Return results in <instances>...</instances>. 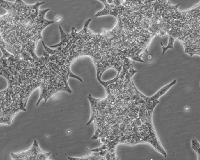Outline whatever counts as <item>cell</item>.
Instances as JSON below:
<instances>
[{"label":"cell","mask_w":200,"mask_h":160,"mask_svg":"<svg viewBox=\"0 0 200 160\" xmlns=\"http://www.w3.org/2000/svg\"><path fill=\"white\" fill-rule=\"evenodd\" d=\"M168 34L167 46H162L163 53L168 49L174 50V43L177 40L182 44L187 54L200 56V2L191 8L180 10Z\"/></svg>","instance_id":"obj_1"},{"label":"cell","mask_w":200,"mask_h":160,"mask_svg":"<svg viewBox=\"0 0 200 160\" xmlns=\"http://www.w3.org/2000/svg\"><path fill=\"white\" fill-rule=\"evenodd\" d=\"M105 5L103 10L99 11L95 17L111 15L117 18L131 8V0H99Z\"/></svg>","instance_id":"obj_2"},{"label":"cell","mask_w":200,"mask_h":160,"mask_svg":"<svg viewBox=\"0 0 200 160\" xmlns=\"http://www.w3.org/2000/svg\"><path fill=\"white\" fill-rule=\"evenodd\" d=\"M51 152H44L40 149L38 143L34 141L33 145L29 149L17 154L11 152V155L13 160H47L51 155Z\"/></svg>","instance_id":"obj_3"},{"label":"cell","mask_w":200,"mask_h":160,"mask_svg":"<svg viewBox=\"0 0 200 160\" xmlns=\"http://www.w3.org/2000/svg\"><path fill=\"white\" fill-rule=\"evenodd\" d=\"M132 83L134 89L135 91L138 95L140 96V97L143 99L145 103L146 108H147L148 112V114L150 116H151L153 111L154 110L155 106L158 103H160L158 99L160 97L165 94L172 86L174 85L176 83V80H175L171 83L164 86L162 89H161L156 94L154 95L153 96L150 97V98L145 96L143 94L140 93L135 86L133 81H132Z\"/></svg>","instance_id":"obj_4"},{"label":"cell","mask_w":200,"mask_h":160,"mask_svg":"<svg viewBox=\"0 0 200 160\" xmlns=\"http://www.w3.org/2000/svg\"><path fill=\"white\" fill-rule=\"evenodd\" d=\"M68 159L70 160H105L106 158L101 155H97V153H93V154L87 155L84 157L80 158L68 157Z\"/></svg>","instance_id":"obj_5"}]
</instances>
